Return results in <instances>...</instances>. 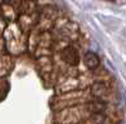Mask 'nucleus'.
<instances>
[{"instance_id": "obj_1", "label": "nucleus", "mask_w": 126, "mask_h": 124, "mask_svg": "<svg viewBox=\"0 0 126 124\" xmlns=\"http://www.w3.org/2000/svg\"><path fill=\"white\" fill-rule=\"evenodd\" d=\"M61 59L69 67H76L79 64V54L78 50L72 46V45H67L61 50Z\"/></svg>"}, {"instance_id": "obj_2", "label": "nucleus", "mask_w": 126, "mask_h": 124, "mask_svg": "<svg viewBox=\"0 0 126 124\" xmlns=\"http://www.w3.org/2000/svg\"><path fill=\"white\" fill-rule=\"evenodd\" d=\"M83 63H85V65L88 69L93 70L100 65V59H98L97 54H94L93 51H87L85 56H83Z\"/></svg>"}, {"instance_id": "obj_3", "label": "nucleus", "mask_w": 126, "mask_h": 124, "mask_svg": "<svg viewBox=\"0 0 126 124\" xmlns=\"http://www.w3.org/2000/svg\"><path fill=\"white\" fill-rule=\"evenodd\" d=\"M53 40H52V35L49 33H42L39 35V39H38V49L44 51V53H48V49L49 46L52 45Z\"/></svg>"}, {"instance_id": "obj_4", "label": "nucleus", "mask_w": 126, "mask_h": 124, "mask_svg": "<svg viewBox=\"0 0 126 124\" xmlns=\"http://www.w3.org/2000/svg\"><path fill=\"white\" fill-rule=\"evenodd\" d=\"M105 109H106V105H105V103L101 101L100 99L93 100V101H91V103L87 104V110L90 113H93V114H101Z\"/></svg>"}, {"instance_id": "obj_5", "label": "nucleus", "mask_w": 126, "mask_h": 124, "mask_svg": "<svg viewBox=\"0 0 126 124\" xmlns=\"http://www.w3.org/2000/svg\"><path fill=\"white\" fill-rule=\"evenodd\" d=\"M106 91H107V87H106L105 83H93L92 87H91L92 95L96 97V98H100V97L105 95Z\"/></svg>"}, {"instance_id": "obj_6", "label": "nucleus", "mask_w": 126, "mask_h": 124, "mask_svg": "<svg viewBox=\"0 0 126 124\" xmlns=\"http://www.w3.org/2000/svg\"><path fill=\"white\" fill-rule=\"evenodd\" d=\"M8 89H9V84L5 81V79L3 78V84H1V94H3V95H1V99H4V98H5Z\"/></svg>"}]
</instances>
